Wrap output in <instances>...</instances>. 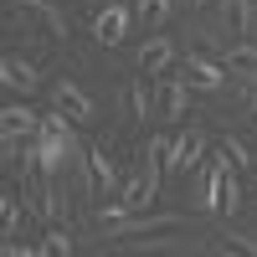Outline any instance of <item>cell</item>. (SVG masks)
<instances>
[{"mask_svg": "<svg viewBox=\"0 0 257 257\" xmlns=\"http://www.w3.org/2000/svg\"><path fill=\"white\" fill-rule=\"evenodd\" d=\"M206 149H211V134L201 123H180L175 134H170V155H165V165L175 170V175H190L201 160H206Z\"/></svg>", "mask_w": 257, "mask_h": 257, "instance_id": "obj_1", "label": "cell"}, {"mask_svg": "<svg viewBox=\"0 0 257 257\" xmlns=\"http://www.w3.org/2000/svg\"><path fill=\"white\" fill-rule=\"evenodd\" d=\"M185 82L190 88H201V93H221L226 82H231V62L226 57H211L206 47H196V52H185Z\"/></svg>", "mask_w": 257, "mask_h": 257, "instance_id": "obj_2", "label": "cell"}, {"mask_svg": "<svg viewBox=\"0 0 257 257\" xmlns=\"http://www.w3.org/2000/svg\"><path fill=\"white\" fill-rule=\"evenodd\" d=\"M231 165V155L221 149L216 160H211L206 170L196 165V185H190V206L201 211V216H211V211H221V170Z\"/></svg>", "mask_w": 257, "mask_h": 257, "instance_id": "obj_3", "label": "cell"}, {"mask_svg": "<svg viewBox=\"0 0 257 257\" xmlns=\"http://www.w3.org/2000/svg\"><path fill=\"white\" fill-rule=\"evenodd\" d=\"M185 216H144V211H128V216H118V221H103V237L108 242H134V237H149V231H165V226H180Z\"/></svg>", "mask_w": 257, "mask_h": 257, "instance_id": "obj_4", "label": "cell"}, {"mask_svg": "<svg viewBox=\"0 0 257 257\" xmlns=\"http://www.w3.org/2000/svg\"><path fill=\"white\" fill-rule=\"evenodd\" d=\"M128 26H134V6H123V0H108V6L93 16V36H98V47H123Z\"/></svg>", "mask_w": 257, "mask_h": 257, "instance_id": "obj_5", "label": "cell"}, {"mask_svg": "<svg viewBox=\"0 0 257 257\" xmlns=\"http://www.w3.org/2000/svg\"><path fill=\"white\" fill-rule=\"evenodd\" d=\"M52 103H57L62 113H72L77 123H93V118H98V103H93V93L82 88L77 77H57V82H52Z\"/></svg>", "mask_w": 257, "mask_h": 257, "instance_id": "obj_6", "label": "cell"}, {"mask_svg": "<svg viewBox=\"0 0 257 257\" xmlns=\"http://www.w3.org/2000/svg\"><path fill=\"white\" fill-rule=\"evenodd\" d=\"M0 82H6L11 93L31 98V93L41 88V72H36V62H31L26 52H6V57H0Z\"/></svg>", "mask_w": 257, "mask_h": 257, "instance_id": "obj_7", "label": "cell"}, {"mask_svg": "<svg viewBox=\"0 0 257 257\" xmlns=\"http://www.w3.org/2000/svg\"><path fill=\"white\" fill-rule=\"evenodd\" d=\"M175 57H180V47H175V41H170L165 31H155V36H149L144 47H139L134 67H139L144 77H160V72H170V67H175Z\"/></svg>", "mask_w": 257, "mask_h": 257, "instance_id": "obj_8", "label": "cell"}, {"mask_svg": "<svg viewBox=\"0 0 257 257\" xmlns=\"http://www.w3.org/2000/svg\"><path fill=\"white\" fill-rule=\"evenodd\" d=\"M221 31L231 41L257 36V0H221Z\"/></svg>", "mask_w": 257, "mask_h": 257, "instance_id": "obj_9", "label": "cell"}, {"mask_svg": "<svg viewBox=\"0 0 257 257\" xmlns=\"http://www.w3.org/2000/svg\"><path fill=\"white\" fill-rule=\"evenodd\" d=\"M41 134V113L26 108V103H11L0 108V139H36Z\"/></svg>", "mask_w": 257, "mask_h": 257, "instance_id": "obj_10", "label": "cell"}, {"mask_svg": "<svg viewBox=\"0 0 257 257\" xmlns=\"http://www.w3.org/2000/svg\"><path fill=\"white\" fill-rule=\"evenodd\" d=\"M190 82L185 77H165V88H160V118L165 123H185V113H190Z\"/></svg>", "mask_w": 257, "mask_h": 257, "instance_id": "obj_11", "label": "cell"}, {"mask_svg": "<svg viewBox=\"0 0 257 257\" xmlns=\"http://www.w3.org/2000/svg\"><path fill=\"white\" fill-rule=\"evenodd\" d=\"M16 6H26V11L41 21V26L52 31V41H57V47H67L72 26H67V16H62V6H57V0H16Z\"/></svg>", "mask_w": 257, "mask_h": 257, "instance_id": "obj_12", "label": "cell"}, {"mask_svg": "<svg viewBox=\"0 0 257 257\" xmlns=\"http://www.w3.org/2000/svg\"><path fill=\"white\" fill-rule=\"evenodd\" d=\"M88 170H93V185L103 190V196H113V190L123 185V180H118V165H113V155H108V144H103V139L88 149Z\"/></svg>", "mask_w": 257, "mask_h": 257, "instance_id": "obj_13", "label": "cell"}, {"mask_svg": "<svg viewBox=\"0 0 257 257\" xmlns=\"http://www.w3.org/2000/svg\"><path fill=\"white\" fill-rule=\"evenodd\" d=\"M128 108H134V123H139V128H144L149 118H160V98H149V77H144V72L128 82Z\"/></svg>", "mask_w": 257, "mask_h": 257, "instance_id": "obj_14", "label": "cell"}, {"mask_svg": "<svg viewBox=\"0 0 257 257\" xmlns=\"http://www.w3.org/2000/svg\"><path fill=\"white\" fill-rule=\"evenodd\" d=\"M170 16H175V0H134V21L144 31H160Z\"/></svg>", "mask_w": 257, "mask_h": 257, "instance_id": "obj_15", "label": "cell"}, {"mask_svg": "<svg viewBox=\"0 0 257 257\" xmlns=\"http://www.w3.org/2000/svg\"><path fill=\"white\" fill-rule=\"evenodd\" d=\"M231 82H237V93H242V108L257 123V67H231Z\"/></svg>", "mask_w": 257, "mask_h": 257, "instance_id": "obj_16", "label": "cell"}, {"mask_svg": "<svg viewBox=\"0 0 257 257\" xmlns=\"http://www.w3.org/2000/svg\"><path fill=\"white\" fill-rule=\"evenodd\" d=\"M231 211H242V180H237V165L221 170V216H231Z\"/></svg>", "mask_w": 257, "mask_h": 257, "instance_id": "obj_17", "label": "cell"}, {"mask_svg": "<svg viewBox=\"0 0 257 257\" xmlns=\"http://www.w3.org/2000/svg\"><path fill=\"white\" fill-rule=\"evenodd\" d=\"M221 149L231 155V165H237V170H257V155H252V144H247L242 134H221Z\"/></svg>", "mask_w": 257, "mask_h": 257, "instance_id": "obj_18", "label": "cell"}, {"mask_svg": "<svg viewBox=\"0 0 257 257\" xmlns=\"http://www.w3.org/2000/svg\"><path fill=\"white\" fill-rule=\"evenodd\" d=\"M72 247H77V242H72V231H67V221H62V226L52 221V226H47V237H41V252H62V257H67Z\"/></svg>", "mask_w": 257, "mask_h": 257, "instance_id": "obj_19", "label": "cell"}, {"mask_svg": "<svg viewBox=\"0 0 257 257\" xmlns=\"http://www.w3.org/2000/svg\"><path fill=\"white\" fill-rule=\"evenodd\" d=\"M221 57L231 62V67H257V36H242L237 47H226Z\"/></svg>", "mask_w": 257, "mask_h": 257, "instance_id": "obj_20", "label": "cell"}, {"mask_svg": "<svg viewBox=\"0 0 257 257\" xmlns=\"http://www.w3.org/2000/svg\"><path fill=\"white\" fill-rule=\"evenodd\" d=\"M21 211H26V206L6 190V196H0V226H6V237H16V231H21Z\"/></svg>", "mask_w": 257, "mask_h": 257, "instance_id": "obj_21", "label": "cell"}, {"mask_svg": "<svg viewBox=\"0 0 257 257\" xmlns=\"http://www.w3.org/2000/svg\"><path fill=\"white\" fill-rule=\"evenodd\" d=\"M226 247H231V252H247V257H257V237H247V231H226Z\"/></svg>", "mask_w": 257, "mask_h": 257, "instance_id": "obj_22", "label": "cell"}, {"mask_svg": "<svg viewBox=\"0 0 257 257\" xmlns=\"http://www.w3.org/2000/svg\"><path fill=\"white\" fill-rule=\"evenodd\" d=\"M185 6H206V0H185Z\"/></svg>", "mask_w": 257, "mask_h": 257, "instance_id": "obj_23", "label": "cell"}, {"mask_svg": "<svg viewBox=\"0 0 257 257\" xmlns=\"http://www.w3.org/2000/svg\"><path fill=\"white\" fill-rule=\"evenodd\" d=\"M252 211H257V196H252Z\"/></svg>", "mask_w": 257, "mask_h": 257, "instance_id": "obj_24", "label": "cell"}, {"mask_svg": "<svg viewBox=\"0 0 257 257\" xmlns=\"http://www.w3.org/2000/svg\"><path fill=\"white\" fill-rule=\"evenodd\" d=\"M252 180H257V170H252Z\"/></svg>", "mask_w": 257, "mask_h": 257, "instance_id": "obj_25", "label": "cell"}]
</instances>
